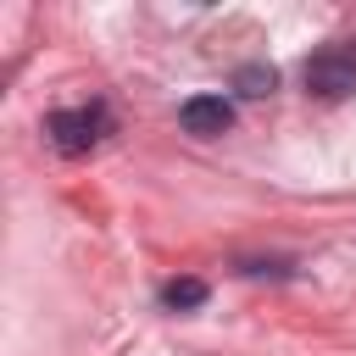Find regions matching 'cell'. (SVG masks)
Returning <instances> with one entry per match:
<instances>
[{
  "label": "cell",
  "instance_id": "1",
  "mask_svg": "<svg viewBox=\"0 0 356 356\" xmlns=\"http://www.w3.org/2000/svg\"><path fill=\"white\" fill-rule=\"evenodd\" d=\"M44 134H50V145L61 156H83V150H95L111 134V111L106 106H67V111L44 117Z\"/></svg>",
  "mask_w": 356,
  "mask_h": 356
},
{
  "label": "cell",
  "instance_id": "2",
  "mask_svg": "<svg viewBox=\"0 0 356 356\" xmlns=\"http://www.w3.org/2000/svg\"><path fill=\"white\" fill-rule=\"evenodd\" d=\"M306 89L323 95V100H339L356 89V39H339V44H323L306 67H300Z\"/></svg>",
  "mask_w": 356,
  "mask_h": 356
},
{
  "label": "cell",
  "instance_id": "4",
  "mask_svg": "<svg viewBox=\"0 0 356 356\" xmlns=\"http://www.w3.org/2000/svg\"><path fill=\"white\" fill-rule=\"evenodd\" d=\"M206 278H167L161 284V306L167 312H195V306H206Z\"/></svg>",
  "mask_w": 356,
  "mask_h": 356
},
{
  "label": "cell",
  "instance_id": "3",
  "mask_svg": "<svg viewBox=\"0 0 356 356\" xmlns=\"http://www.w3.org/2000/svg\"><path fill=\"white\" fill-rule=\"evenodd\" d=\"M178 122H184V134H195V139H217V134L234 128V106H228L222 95H189V100L178 106Z\"/></svg>",
  "mask_w": 356,
  "mask_h": 356
},
{
  "label": "cell",
  "instance_id": "5",
  "mask_svg": "<svg viewBox=\"0 0 356 356\" xmlns=\"http://www.w3.org/2000/svg\"><path fill=\"white\" fill-rule=\"evenodd\" d=\"M273 83H278V72H273V67H256V61L234 72V89H239V95H250V100H256V95H267Z\"/></svg>",
  "mask_w": 356,
  "mask_h": 356
}]
</instances>
